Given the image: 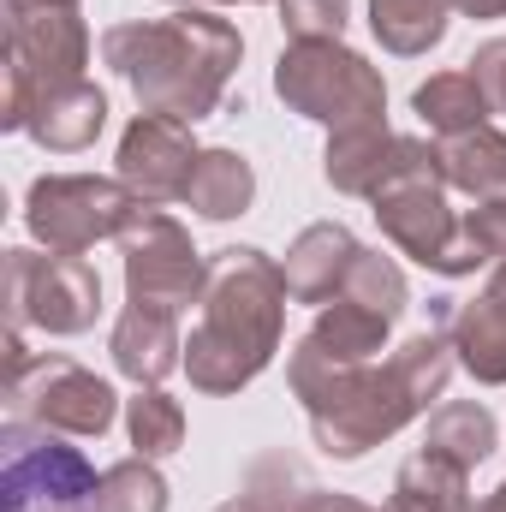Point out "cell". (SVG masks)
I'll return each instance as SVG.
<instances>
[{
	"label": "cell",
	"mask_w": 506,
	"mask_h": 512,
	"mask_svg": "<svg viewBox=\"0 0 506 512\" xmlns=\"http://www.w3.org/2000/svg\"><path fill=\"white\" fill-rule=\"evenodd\" d=\"M256 203V167L239 149H203L197 173L185 185V209L203 221H239Z\"/></svg>",
	"instance_id": "obj_20"
},
{
	"label": "cell",
	"mask_w": 506,
	"mask_h": 512,
	"mask_svg": "<svg viewBox=\"0 0 506 512\" xmlns=\"http://www.w3.org/2000/svg\"><path fill=\"white\" fill-rule=\"evenodd\" d=\"M102 126H108V96H102V84L72 78V84H54V90L36 96L24 131H30L48 155H78V149H90V143L102 137Z\"/></svg>",
	"instance_id": "obj_18"
},
{
	"label": "cell",
	"mask_w": 506,
	"mask_h": 512,
	"mask_svg": "<svg viewBox=\"0 0 506 512\" xmlns=\"http://www.w3.org/2000/svg\"><path fill=\"white\" fill-rule=\"evenodd\" d=\"M167 6H221V0H167Z\"/></svg>",
	"instance_id": "obj_35"
},
{
	"label": "cell",
	"mask_w": 506,
	"mask_h": 512,
	"mask_svg": "<svg viewBox=\"0 0 506 512\" xmlns=\"http://www.w3.org/2000/svg\"><path fill=\"white\" fill-rule=\"evenodd\" d=\"M286 42H346L352 0H274Z\"/></svg>",
	"instance_id": "obj_30"
},
{
	"label": "cell",
	"mask_w": 506,
	"mask_h": 512,
	"mask_svg": "<svg viewBox=\"0 0 506 512\" xmlns=\"http://www.w3.org/2000/svg\"><path fill=\"white\" fill-rule=\"evenodd\" d=\"M96 512H167V477L155 471V459L131 453L120 465H108L96 489Z\"/></svg>",
	"instance_id": "obj_29"
},
{
	"label": "cell",
	"mask_w": 506,
	"mask_h": 512,
	"mask_svg": "<svg viewBox=\"0 0 506 512\" xmlns=\"http://www.w3.org/2000/svg\"><path fill=\"white\" fill-rule=\"evenodd\" d=\"M221 6H262V0H221Z\"/></svg>",
	"instance_id": "obj_37"
},
{
	"label": "cell",
	"mask_w": 506,
	"mask_h": 512,
	"mask_svg": "<svg viewBox=\"0 0 506 512\" xmlns=\"http://www.w3.org/2000/svg\"><path fill=\"white\" fill-rule=\"evenodd\" d=\"M114 370L137 387H161L173 370H185V340H179V316L155 310V304H126L114 334H108Z\"/></svg>",
	"instance_id": "obj_17"
},
{
	"label": "cell",
	"mask_w": 506,
	"mask_h": 512,
	"mask_svg": "<svg viewBox=\"0 0 506 512\" xmlns=\"http://www.w3.org/2000/svg\"><path fill=\"white\" fill-rule=\"evenodd\" d=\"M245 60V36L215 6H173L167 18H131L102 30V66H114L137 96V114H173L185 126L227 102Z\"/></svg>",
	"instance_id": "obj_1"
},
{
	"label": "cell",
	"mask_w": 506,
	"mask_h": 512,
	"mask_svg": "<svg viewBox=\"0 0 506 512\" xmlns=\"http://www.w3.org/2000/svg\"><path fill=\"white\" fill-rule=\"evenodd\" d=\"M102 471L66 435L6 417V465H0V512H96Z\"/></svg>",
	"instance_id": "obj_9"
},
{
	"label": "cell",
	"mask_w": 506,
	"mask_h": 512,
	"mask_svg": "<svg viewBox=\"0 0 506 512\" xmlns=\"http://www.w3.org/2000/svg\"><path fill=\"white\" fill-rule=\"evenodd\" d=\"M340 298H352V304L376 310L387 322H399L405 304H411V286H405V268L393 256H381L376 245H364L358 262H352V274H346V286H340Z\"/></svg>",
	"instance_id": "obj_28"
},
{
	"label": "cell",
	"mask_w": 506,
	"mask_h": 512,
	"mask_svg": "<svg viewBox=\"0 0 506 512\" xmlns=\"http://www.w3.org/2000/svg\"><path fill=\"white\" fill-rule=\"evenodd\" d=\"M387 334H393L387 316L352 304V298H328L316 310V322L304 328V340L292 346V358H286V382L298 393V405L310 411V405H322L340 382H352L358 370L381 364Z\"/></svg>",
	"instance_id": "obj_10"
},
{
	"label": "cell",
	"mask_w": 506,
	"mask_h": 512,
	"mask_svg": "<svg viewBox=\"0 0 506 512\" xmlns=\"http://www.w3.org/2000/svg\"><path fill=\"white\" fill-rule=\"evenodd\" d=\"M465 512H506V483L495 489V495H483V501H471Z\"/></svg>",
	"instance_id": "obj_34"
},
{
	"label": "cell",
	"mask_w": 506,
	"mask_h": 512,
	"mask_svg": "<svg viewBox=\"0 0 506 512\" xmlns=\"http://www.w3.org/2000/svg\"><path fill=\"white\" fill-rule=\"evenodd\" d=\"M435 161H441V185L447 191H465L471 203L506 197V131L501 126L435 137Z\"/></svg>",
	"instance_id": "obj_19"
},
{
	"label": "cell",
	"mask_w": 506,
	"mask_h": 512,
	"mask_svg": "<svg viewBox=\"0 0 506 512\" xmlns=\"http://www.w3.org/2000/svg\"><path fill=\"white\" fill-rule=\"evenodd\" d=\"M358 233L346 227V221H316V227H304L286 256H280V274H286V292H292V304H328V298H340V286H346V274H352V262H358Z\"/></svg>",
	"instance_id": "obj_16"
},
{
	"label": "cell",
	"mask_w": 506,
	"mask_h": 512,
	"mask_svg": "<svg viewBox=\"0 0 506 512\" xmlns=\"http://www.w3.org/2000/svg\"><path fill=\"white\" fill-rule=\"evenodd\" d=\"M370 209H376L381 239H387L393 251L411 256V262H423L429 274H447V256L459 245V221H465V215L453 209V197H447L441 179L393 185V191H381Z\"/></svg>",
	"instance_id": "obj_14"
},
{
	"label": "cell",
	"mask_w": 506,
	"mask_h": 512,
	"mask_svg": "<svg viewBox=\"0 0 506 512\" xmlns=\"http://www.w3.org/2000/svg\"><path fill=\"white\" fill-rule=\"evenodd\" d=\"M447 24H453V0H370V36L399 60L441 48Z\"/></svg>",
	"instance_id": "obj_23"
},
{
	"label": "cell",
	"mask_w": 506,
	"mask_h": 512,
	"mask_svg": "<svg viewBox=\"0 0 506 512\" xmlns=\"http://www.w3.org/2000/svg\"><path fill=\"white\" fill-rule=\"evenodd\" d=\"M6 334H54V340H72V334H90L96 316H102V274L84 262V256L66 251H24L12 245L6 262Z\"/></svg>",
	"instance_id": "obj_7"
},
{
	"label": "cell",
	"mask_w": 506,
	"mask_h": 512,
	"mask_svg": "<svg viewBox=\"0 0 506 512\" xmlns=\"http://www.w3.org/2000/svg\"><path fill=\"white\" fill-rule=\"evenodd\" d=\"M393 501L411 512H465L471 507V471L435 447H417L393 477Z\"/></svg>",
	"instance_id": "obj_22"
},
{
	"label": "cell",
	"mask_w": 506,
	"mask_h": 512,
	"mask_svg": "<svg viewBox=\"0 0 506 512\" xmlns=\"http://www.w3.org/2000/svg\"><path fill=\"white\" fill-rule=\"evenodd\" d=\"M447 340H453L459 370L477 387H506V262L489 268V286L471 304L447 310Z\"/></svg>",
	"instance_id": "obj_15"
},
{
	"label": "cell",
	"mask_w": 506,
	"mask_h": 512,
	"mask_svg": "<svg viewBox=\"0 0 506 512\" xmlns=\"http://www.w3.org/2000/svg\"><path fill=\"white\" fill-rule=\"evenodd\" d=\"M120 262H126V304L185 316L209 292V256L191 245V233L167 209H143L120 233Z\"/></svg>",
	"instance_id": "obj_11"
},
{
	"label": "cell",
	"mask_w": 506,
	"mask_h": 512,
	"mask_svg": "<svg viewBox=\"0 0 506 512\" xmlns=\"http://www.w3.org/2000/svg\"><path fill=\"white\" fill-rule=\"evenodd\" d=\"M376 512H411V507H399V501H387V507H376Z\"/></svg>",
	"instance_id": "obj_36"
},
{
	"label": "cell",
	"mask_w": 506,
	"mask_h": 512,
	"mask_svg": "<svg viewBox=\"0 0 506 512\" xmlns=\"http://www.w3.org/2000/svg\"><path fill=\"white\" fill-rule=\"evenodd\" d=\"M495 262H506V197H489V203L465 209L459 245L447 256L441 280H459V274H477V268H495Z\"/></svg>",
	"instance_id": "obj_27"
},
{
	"label": "cell",
	"mask_w": 506,
	"mask_h": 512,
	"mask_svg": "<svg viewBox=\"0 0 506 512\" xmlns=\"http://www.w3.org/2000/svg\"><path fill=\"white\" fill-rule=\"evenodd\" d=\"M465 72L483 84V96H489V108L506 114V36H489L471 60H465Z\"/></svg>",
	"instance_id": "obj_31"
},
{
	"label": "cell",
	"mask_w": 506,
	"mask_h": 512,
	"mask_svg": "<svg viewBox=\"0 0 506 512\" xmlns=\"http://www.w3.org/2000/svg\"><path fill=\"white\" fill-rule=\"evenodd\" d=\"M143 209L149 203L131 191L126 179H108V173H42L24 191L30 239L66 256H84L102 239H120Z\"/></svg>",
	"instance_id": "obj_6"
},
{
	"label": "cell",
	"mask_w": 506,
	"mask_h": 512,
	"mask_svg": "<svg viewBox=\"0 0 506 512\" xmlns=\"http://www.w3.org/2000/svg\"><path fill=\"white\" fill-rule=\"evenodd\" d=\"M423 447H435V453L459 459L465 471H477V465L501 447V423H495V411H489L483 399H447V405L429 411Z\"/></svg>",
	"instance_id": "obj_24"
},
{
	"label": "cell",
	"mask_w": 506,
	"mask_h": 512,
	"mask_svg": "<svg viewBox=\"0 0 506 512\" xmlns=\"http://www.w3.org/2000/svg\"><path fill=\"white\" fill-rule=\"evenodd\" d=\"M411 114L429 126V137H459V131H477L495 120V108H489V96L471 72H435L429 84H417Z\"/></svg>",
	"instance_id": "obj_21"
},
{
	"label": "cell",
	"mask_w": 506,
	"mask_h": 512,
	"mask_svg": "<svg viewBox=\"0 0 506 512\" xmlns=\"http://www.w3.org/2000/svg\"><path fill=\"white\" fill-rule=\"evenodd\" d=\"M126 435L143 459H167L185 447V405L161 387H137L126 399Z\"/></svg>",
	"instance_id": "obj_26"
},
{
	"label": "cell",
	"mask_w": 506,
	"mask_h": 512,
	"mask_svg": "<svg viewBox=\"0 0 506 512\" xmlns=\"http://www.w3.org/2000/svg\"><path fill=\"white\" fill-rule=\"evenodd\" d=\"M286 274L280 262L256 245H227L209 256V292L203 316L185 340V376L197 393L227 399L274 364L280 334H286Z\"/></svg>",
	"instance_id": "obj_2"
},
{
	"label": "cell",
	"mask_w": 506,
	"mask_h": 512,
	"mask_svg": "<svg viewBox=\"0 0 506 512\" xmlns=\"http://www.w3.org/2000/svg\"><path fill=\"white\" fill-rule=\"evenodd\" d=\"M90 66V24L78 0H6V90L0 131H24L42 90L84 78Z\"/></svg>",
	"instance_id": "obj_4"
},
{
	"label": "cell",
	"mask_w": 506,
	"mask_h": 512,
	"mask_svg": "<svg viewBox=\"0 0 506 512\" xmlns=\"http://www.w3.org/2000/svg\"><path fill=\"white\" fill-rule=\"evenodd\" d=\"M435 322L423 334H411L405 346H393L381 364L358 370L352 382H340L322 405H310V435L328 459L352 465L364 453H376L381 441H393L411 417H423L447 382H453V340H447V298H435Z\"/></svg>",
	"instance_id": "obj_3"
},
{
	"label": "cell",
	"mask_w": 506,
	"mask_h": 512,
	"mask_svg": "<svg viewBox=\"0 0 506 512\" xmlns=\"http://www.w3.org/2000/svg\"><path fill=\"white\" fill-rule=\"evenodd\" d=\"M6 417L54 429L66 441H102L120 417V393L96 370H84L60 352H42V358H24L18 370H6Z\"/></svg>",
	"instance_id": "obj_8"
},
{
	"label": "cell",
	"mask_w": 506,
	"mask_h": 512,
	"mask_svg": "<svg viewBox=\"0 0 506 512\" xmlns=\"http://www.w3.org/2000/svg\"><path fill=\"white\" fill-rule=\"evenodd\" d=\"M310 477H304V465L298 459H286V453H262L245 465V483H239V495L233 501H221L215 512H304L310 501Z\"/></svg>",
	"instance_id": "obj_25"
},
{
	"label": "cell",
	"mask_w": 506,
	"mask_h": 512,
	"mask_svg": "<svg viewBox=\"0 0 506 512\" xmlns=\"http://www.w3.org/2000/svg\"><path fill=\"white\" fill-rule=\"evenodd\" d=\"M322 179L340 197L376 203L381 191H393V185L441 179V161H435V143H423V137H399L387 126H358V131H328Z\"/></svg>",
	"instance_id": "obj_12"
},
{
	"label": "cell",
	"mask_w": 506,
	"mask_h": 512,
	"mask_svg": "<svg viewBox=\"0 0 506 512\" xmlns=\"http://www.w3.org/2000/svg\"><path fill=\"white\" fill-rule=\"evenodd\" d=\"M453 12H465V18H506V0H453Z\"/></svg>",
	"instance_id": "obj_33"
},
{
	"label": "cell",
	"mask_w": 506,
	"mask_h": 512,
	"mask_svg": "<svg viewBox=\"0 0 506 512\" xmlns=\"http://www.w3.org/2000/svg\"><path fill=\"white\" fill-rule=\"evenodd\" d=\"M274 96L328 131L387 126V84L381 66H370L346 42H286L274 60Z\"/></svg>",
	"instance_id": "obj_5"
},
{
	"label": "cell",
	"mask_w": 506,
	"mask_h": 512,
	"mask_svg": "<svg viewBox=\"0 0 506 512\" xmlns=\"http://www.w3.org/2000/svg\"><path fill=\"white\" fill-rule=\"evenodd\" d=\"M197 137L185 120L173 114H137L120 137V155H114V179H126L131 191L161 209V203H185V185L197 173Z\"/></svg>",
	"instance_id": "obj_13"
},
{
	"label": "cell",
	"mask_w": 506,
	"mask_h": 512,
	"mask_svg": "<svg viewBox=\"0 0 506 512\" xmlns=\"http://www.w3.org/2000/svg\"><path fill=\"white\" fill-rule=\"evenodd\" d=\"M304 512H376V507H364L358 495H340V489H310Z\"/></svg>",
	"instance_id": "obj_32"
}]
</instances>
